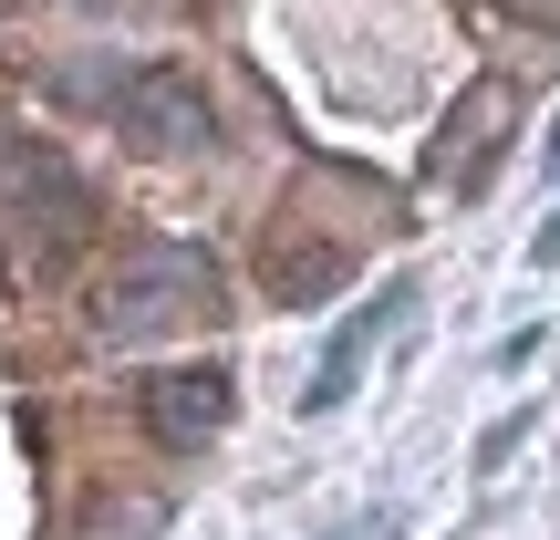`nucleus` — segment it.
<instances>
[{
    "label": "nucleus",
    "mask_w": 560,
    "mask_h": 540,
    "mask_svg": "<svg viewBox=\"0 0 560 540\" xmlns=\"http://www.w3.org/2000/svg\"><path fill=\"white\" fill-rule=\"evenodd\" d=\"M166 322H219V271H208V250H187V240L125 250V261L104 271V291H94V333L104 343L166 333Z\"/></svg>",
    "instance_id": "nucleus-1"
},
{
    "label": "nucleus",
    "mask_w": 560,
    "mask_h": 540,
    "mask_svg": "<svg viewBox=\"0 0 560 540\" xmlns=\"http://www.w3.org/2000/svg\"><path fill=\"white\" fill-rule=\"evenodd\" d=\"M104 125H115L125 146H145V157H208V146H219V115H208L198 73H177V62H136Z\"/></svg>",
    "instance_id": "nucleus-2"
},
{
    "label": "nucleus",
    "mask_w": 560,
    "mask_h": 540,
    "mask_svg": "<svg viewBox=\"0 0 560 540\" xmlns=\"http://www.w3.org/2000/svg\"><path fill=\"white\" fill-rule=\"evenodd\" d=\"M0 219L32 229L42 250H62V240L94 229V198H83V177L52 157V146H11V166H0Z\"/></svg>",
    "instance_id": "nucleus-3"
},
{
    "label": "nucleus",
    "mask_w": 560,
    "mask_h": 540,
    "mask_svg": "<svg viewBox=\"0 0 560 540\" xmlns=\"http://www.w3.org/2000/svg\"><path fill=\"white\" fill-rule=\"evenodd\" d=\"M416 312V280H384L363 312H342V333L322 343V364H312V384H301V416H332V405H353L363 395V364H374V343L395 333V322Z\"/></svg>",
    "instance_id": "nucleus-4"
},
{
    "label": "nucleus",
    "mask_w": 560,
    "mask_h": 540,
    "mask_svg": "<svg viewBox=\"0 0 560 540\" xmlns=\"http://www.w3.org/2000/svg\"><path fill=\"white\" fill-rule=\"evenodd\" d=\"M145 426L166 447H208L229 426V364H187V375H156L145 384Z\"/></svg>",
    "instance_id": "nucleus-5"
},
{
    "label": "nucleus",
    "mask_w": 560,
    "mask_h": 540,
    "mask_svg": "<svg viewBox=\"0 0 560 540\" xmlns=\"http://www.w3.org/2000/svg\"><path fill=\"white\" fill-rule=\"evenodd\" d=\"M322 540H405V509H353V520L322 530Z\"/></svg>",
    "instance_id": "nucleus-6"
},
{
    "label": "nucleus",
    "mask_w": 560,
    "mask_h": 540,
    "mask_svg": "<svg viewBox=\"0 0 560 540\" xmlns=\"http://www.w3.org/2000/svg\"><path fill=\"white\" fill-rule=\"evenodd\" d=\"M520 437H529V416H520V405H509V416H499V426H488V437H478V468H499V458H509V447H520Z\"/></svg>",
    "instance_id": "nucleus-7"
},
{
    "label": "nucleus",
    "mask_w": 560,
    "mask_h": 540,
    "mask_svg": "<svg viewBox=\"0 0 560 540\" xmlns=\"http://www.w3.org/2000/svg\"><path fill=\"white\" fill-rule=\"evenodd\" d=\"M529 271H560V208H550V229L529 240Z\"/></svg>",
    "instance_id": "nucleus-8"
},
{
    "label": "nucleus",
    "mask_w": 560,
    "mask_h": 540,
    "mask_svg": "<svg viewBox=\"0 0 560 540\" xmlns=\"http://www.w3.org/2000/svg\"><path fill=\"white\" fill-rule=\"evenodd\" d=\"M540 157H550V166H560V115H550V146H540Z\"/></svg>",
    "instance_id": "nucleus-9"
}]
</instances>
